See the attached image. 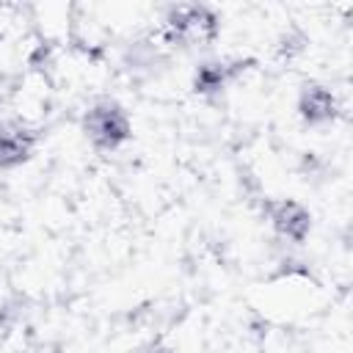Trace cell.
Returning <instances> with one entry per match:
<instances>
[{
  "label": "cell",
  "instance_id": "8992f818",
  "mask_svg": "<svg viewBox=\"0 0 353 353\" xmlns=\"http://www.w3.org/2000/svg\"><path fill=\"white\" fill-rule=\"evenodd\" d=\"M39 143V132L22 121L0 124V171H14L25 165Z\"/></svg>",
  "mask_w": 353,
  "mask_h": 353
},
{
  "label": "cell",
  "instance_id": "7a4b0ae2",
  "mask_svg": "<svg viewBox=\"0 0 353 353\" xmlns=\"http://www.w3.org/2000/svg\"><path fill=\"white\" fill-rule=\"evenodd\" d=\"M83 132L97 152H119L132 138V119L121 102L102 97L83 113Z\"/></svg>",
  "mask_w": 353,
  "mask_h": 353
},
{
  "label": "cell",
  "instance_id": "5b68a950",
  "mask_svg": "<svg viewBox=\"0 0 353 353\" xmlns=\"http://www.w3.org/2000/svg\"><path fill=\"white\" fill-rule=\"evenodd\" d=\"M339 97L323 83H306L298 94V116L306 127H328L339 119Z\"/></svg>",
  "mask_w": 353,
  "mask_h": 353
},
{
  "label": "cell",
  "instance_id": "277c9868",
  "mask_svg": "<svg viewBox=\"0 0 353 353\" xmlns=\"http://www.w3.org/2000/svg\"><path fill=\"white\" fill-rule=\"evenodd\" d=\"M268 221L281 240L295 245L306 243V237L312 234V212L298 199H276L268 207Z\"/></svg>",
  "mask_w": 353,
  "mask_h": 353
},
{
  "label": "cell",
  "instance_id": "3957f363",
  "mask_svg": "<svg viewBox=\"0 0 353 353\" xmlns=\"http://www.w3.org/2000/svg\"><path fill=\"white\" fill-rule=\"evenodd\" d=\"M248 66H254V61L248 58H212V61H201L193 69V91L199 97H218L223 94Z\"/></svg>",
  "mask_w": 353,
  "mask_h": 353
},
{
  "label": "cell",
  "instance_id": "6da1fadb",
  "mask_svg": "<svg viewBox=\"0 0 353 353\" xmlns=\"http://www.w3.org/2000/svg\"><path fill=\"white\" fill-rule=\"evenodd\" d=\"M221 33V19L210 6H196V3H182L171 6L157 28V36L168 47L179 50H196L207 47L218 39Z\"/></svg>",
  "mask_w": 353,
  "mask_h": 353
}]
</instances>
